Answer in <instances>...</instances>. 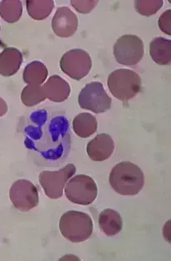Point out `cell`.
Here are the masks:
<instances>
[{"mask_svg":"<svg viewBox=\"0 0 171 261\" xmlns=\"http://www.w3.org/2000/svg\"><path fill=\"white\" fill-rule=\"evenodd\" d=\"M109 183L115 192L123 196L138 195L144 189L145 176L141 168L130 162L119 163L112 168Z\"/></svg>","mask_w":171,"mask_h":261,"instance_id":"obj_1","label":"cell"},{"mask_svg":"<svg viewBox=\"0 0 171 261\" xmlns=\"http://www.w3.org/2000/svg\"><path fill=\"white\" fill-rule=\"evenodd\" d=\"M60 229L66 240L72 243H82L91 238L94 230L93 221L87 213L71 210L62 216Z\"/></svg>","mask_w":171,"mask_h":261,"instance_id":"obj_2","label":"cell"},{"mask_svg":"<svg viewBox=\"0 0 171 261\" xmlns=\"http://www.w3.org/2000/svg\"><path fill=\"white\" fill-rule=\"evenodd\" d=\"M109 91L117 99L128 101L135 97L141 89V79L132 70L119 69L108 77Z\"/></svg>","mask_w":171,"mask_h":261,"instance_id":"obj_3","label":"cell"},{"mask_svg":"<svg viewBox=\"0 0 171 261\" xmlns=\"http://www.w3.org/2000/svg\"><path fill=\"white\" fill-rule=\"evenodd\" d=\"M65 195L73 203L87 206L96 200L98 189L96 183L91 176L77 175L67 182Z\"/></svg>","mask_w":171,"mask_h":261,"instance_id":"obj_4","label":"cell"},{"mask_svg":"<svg viewBox=\"0 0 171 261\" xmlns=\"http://www.w3.org/2000/svg\"><path fill=\"white\" fill-rule=\"evenodd\" d=\"M144 43L134 35H125L117 39L113 46V55L122 65L132 66L138 64L144 56Z\"/></svg>","mask_w":171,"mask_h":261,"instance_id":"obj_5","label":"cell"},{"mask_svg":"<svg viewBox=\"0 0 171 261\" xmlns=\"http://www.w3.org/2000/svg\"><path fill=\"white\" fill-rule=\"evenodd\" d=\"M111 97L99 82L86 84L78 95V102L80 108L95 114L107 112L111 108Z\"/></svg>","mask_w":171,"mask_h":261,"instance_id":"obj_6","label":"cell"},{"mask_svg":"<svg viewBox=\"0 0 171 261\" xmlns=\"http://www.w3.org/2000/svg\"><path fill=\"white\" fill-rule=\"evenodd\" d=\"M75 172L76 167L72 164L58 171H43L39 175V183L47 197L56 200L63 196L64 188Z\"/></svg>","mask_w":171,"mask_h":261,"instance_id":"obj_7","label":"cell"},{"mask_svg":"<svg viewBox=\"0 0 171 261\" xmlns=\"http://www.w3.org/2000/svg\"><path fill=\"white\" fill-rule=\"evenodd\" d=\"M92 66L91 56L82 49L69 50L60 61L61 69L64 74L77 81L87 76L91 72Z\"/></svg>","mask_w":171,"mask_h":261,"instance_id":"obj_8","label":"cell"},{"mask_svg":"<svg viewBox=\"0 0 171 261\" xmlns=\"http://www.w3.org/2000/svg\"><path fill=\"white\" fill-rule=\"evenodd\" d=\"M9 196L11 203L19 211H30L39 204L37 187L27 179H20L14 182L10 188Z\"/></svg>","mask_w":171,"mask_h":261,"instance_id":"obj_9","label":"cell"},{"mask_svg":"<svg viewBox=\"0 0 171 261\" xmlns=\"http://www.w3.org/2000/svg\"><path fill=\"white\" fill-rule=\"evenodd\" d=\"M78 21L76 15L69 8H58L52 20V28L56 35L69 38L77 32Z\"/></svg>","mask_w":171,"mask_h":261,"instance_id":"obj_10","label":"cell"},{"mask_svg":"<svg viewBox=\"0 0 171 261\" xmlns=\"http://www.w3.org/2000/svg\"><path fill=\"white\" fill-rule=\"evenodd\" d=\"M114 149L113 139L106 134L97 135L87 146V153L90 158L95 162H103L108 159L113 154Z\"/></svg>","mask_w":171,"mask_h":261,"instance_id":"obj_11","label":"cell"},{"mask_svg":"<svg viewBox=\"0 0 171 261\" xmlns=\"http://www.w3.org/2000/svg\"><path fill=\"white\" fill-rule=\"evenodd\" d=\"M43 88L46 99L54 102H64L68 99L71 92L69 84L58 75L50 76Z\"/></svg>","mask_w":171,"mask_h":261,"instance_id":"obj_12","label":"cell"},{"mask_svg":"<svg viewBox=\"0 0 171 261\" xmlns=\"http://www.w3.org/2000/svg\"><path fill=\"white\" fill-rule=\"evenodd\" d=\"M22 63V56L19 50L13 47L6 48L0 54V74L5 77L16 74Z\"/></svg>","mask_w":171,"mask_h":261,"instance_id":"obj_13","label":"cell"},{"mask_svg":"<svg viewBox=\"0 0 171 261\" xmlns=\"http://www.w3.org/2000/svg\"><path fill=\"white\" fill-rule=\"evenodd\" d=\"M99 224L101 231L109 237L120 233L123 228L121 216L119 213L112 209H106L101 212Z\"/></svg>","mask_w":171,"mask_h":261,"instance_id":"obj_14","label":"cell"},{"mask_svg":"<svg viewBox=\"0 0 171 261\" xmlns=\"http://www.w3.org/2000/svg\"><path fill=\"white\" fill-rule=\"evenodd\" d=\"M150 54L156 63L161 66L171 63V41L163 37L153 39L150 44Z\"/></svg>","mask_w":171,"mask_h":261,"instance_id":"obj_15","label":"cell"},{"mask_svg":"<svg viewBox=\"0 0 171 261\" xmlns=\"http://www.w3.org/2000/svg\"><path fill=\"white\" fill-rule=\"evenodd\" d=\"M73 130L81 138H88L96 133L98 122L93 115L85 112L74 117L72 122Z\"/></svg>","mask_w":171,"mask_h":261,"instance_id":"obj_16","label":"cell"},{"mask_svg":"<svg viewBox=\"0 0 171 261\" xmlns=\"http://www.w3.org/2000/svg\"><path fill=\"white\" fill-rule=\"evenodd\" d=\"M48 75V70L40 61H33L28 64L24 70L22 78L27 84L42 85Z\"/></svg>","mask_w":171,"mask_h":261,"instance_id":"obj_17","label":"cell"},{"mask_svg":"<svg viewBox=\"0 0 171 261\" xmlns=\"http://www.w3.org/2000/svg\"><path fill=\"white\" fill-rule=\"evenodd\" d=\"M26 8L29 15L36 20L46 19L54 8L53 1H26Z\"/></svg>","mask_w":171,"mask_h":261,"instance_id":"obj_18","label":"cell"},{"mask_svg":"<svg viewBox=\"0 0 171 261\" xmlns=\"http://www.w3.org/2000/svg\"><path fill=\"white\" fill-rule=\"evenodd\" d=\"M21 99L24 106L34 107L46 99L43 86L36 84H27L22 89Z\"/></svg>","mask_w":171,"mask_h":261,"instance_id":"obj_19","label":"cell"},{"mask_svg":"<svg viewBox=\"0 0 171 261\" xmlns=\"http://www.w3.org/2000/svg\"><path fill=\"white\" fill-rule=\"evenodd\" d=\"M22 4L19 1H3L0 3V15L5 21L15 22L22 14Z\"/></svg>","mask_w":171,"mask_h":261,"instance_id":"obj_20","label":"cell"},{"mask_svg":"<svg viewBox=\"0 0 171 261\" xmlns=\"http://www.w3.org/2000/svg\"><path fill=\"white\" fill-rule=\"evenodd\" d=\"M163 4L164 2L162 0H156V1L137 0L134 2V8L140 15L148 17L156 15L158 11L161 10Z\"/></svg>","mask_w":171,"mask_h":261,"instance_id":"obj_21","label":"cell"},{"mask_svg":"<svg viewBox=\"0 0 171 261\" xmlns=\"http://www.w3.org/2000/svg\"><path fill=\"white\" fill-rule=\"evenodd\" d=\"M99 4V1H71V5L77 12L82 14L91 13Z\"/></svg>","mask_w":171,"mask_h":261,"instance_id":"obj_22","label":"cell"},{"mask_svg":"<svg viewBox=\"0 0 171 261\" xmlns=\"http://www.w3.org/2000/svg\"><path fill=\"white\" fill-rule=\"evenodd\" d=\"M158 25L161 32L171 35V10H167L159 18Z\"/></svg>","mask_w":171,"mask_h":261,"instance_id":"obj_23","label":"cell"},{"mask_svg":"<svg viewBox=\"0 0 171 261\" xmlns=\"http://www.w3.org/2000/svg\"><path fill=\"white\" fill-rule=\"evenodd\" d=\"M8 112V106L7 102L2 98L0 97V117L5 116Z\"/></svg>","mask_w":171,"mask_h":261,"instance_id":"obj_24","label":"cell"}]
</instances>
